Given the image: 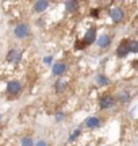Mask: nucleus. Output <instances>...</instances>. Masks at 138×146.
<instances>
[{"mask_svg": "<svg viewBox=\"0 0 138 146\" xmlns=\"http://www.w3.org/2000/svg\"><path fill=\"white\" fill-rule=\"evenodd\" d=\"M29 33H30V30H29V26H27V25H25V23L18 25V26L15 27V30H14V34H15V36H16V38H19V39L26 38V36L29 35Z\"/></svg>", "mask_w": 138, "mask_h": 146, "instance_id": "nucleus-1", "label": "nucleus"}, {"mask_svg": "<svg viewBox=\"0 0 138 146\" xmlns=\"http://www.w3.org/2000/svg\"><path fill=\"white\" fill-rule=\"evenodd\" d=\"M110 16H111V19L115 22V23H119V22L123 21L125 12H123V10L121 7H114V8H111V11H110Z\"/></svg>", "mask_w": 138, "mask_h": 146, "instance_id": "nucleus-2", "label": "nucleus"}, {"mask_svg": "<svg viewBox=\"0 0 138 146\" xmlns=\"http://www.w3.org/2000/svg\"><path fill=\"white\" fill-rule=\"evenodd\" d=\"M114 103H115V100H114V98H112L111 95H104L100 99V108L102 110L111 108L112 106H114Z\"/></svg>", "mask_w": 138, "mask_h": 146, "instance_id": "nucleus-3", "label": "nucleus"}, {"mask_svg": "<svg viewBox=\"0 0 138 146\" xmlns=\"http://www.w3.org/2000/svg\"><path fill=\"white\" fill-rule=\"evenodd\" d=\"M22 89V85L19 81H16V80H14V81H10L8 83V85H7V92L10 95H18L19 92H21Z\"/></svg>", "mask_w": 138, "mask_h": 146, "instance_id": "nucleus-4", "label": "nucleus"}, {"mask_svg": "<svg viewBox=\"0 0 138 146\" xmlns=\"http://www.w3.org/2000/svg\"><path fill=\"white\" fill-rule=\"evenodd\" d=\"M129 53H130V50H129V45H127V41H122L121 43H119V46L117 47V56L118 57H126Z\"/></svg>", "mask_w": 138, "mask_h": 146, "instance_id": "nucleus-5", "label": "nucleus"}, {"mask_svg": "<svg viewBox=\"0 0 138 146\" xmlns=\"http://www.w3.org/2000/svg\"><path fill=\"white\" fill-rule=\"evenodd\" d=\"M95 38H96L95 29H90L88 31H85V35H84V39H83V41H84L87 45H91V43L95 42Z\"/></svg>", "mask_w": 138, "mask_h": 146, "instance_id": "nucleus-6", "label": "nucleus"}, {"mask_svg": "<svg viewBox=\"0 0 138 146\" xmlns=\"http://www.w3.org/2000/svg\"><path fill=\"white\" fill-rule=\"evenodd\" d=\"M65 69H66V65L62 62H57L53 65V74L54 76H62L65 72Z\"/></svg>", "mask_w": 138, "mask_h": 146, "instance_id": "nucleus-7", "label": "nucleus"}, {"mask_svg": "<svg viewBox=\"0 0 138 146\" xmlns=\"http://www.w3.org/2000/svg\"><path fill=\"white\" fill-rule=\"evenodd\" d=\"M48 7H49V1H46V0H38L34 4V11L35 12H43Z\"/></svg>", "mask_w": 138, "mask_h": 146, "instance_id": "nucleus-8", "label": "nucleus"}, {"mask_svg": "<svg viewBox=\"0 0 138 146\" xmlns=\"http://www.w3.org/2000/svg\"><path fill=\"white\" fill-rule=\"evenodd\" d=\"M110 43H111V38H110V35H107V34L100 35L99 39H98V46L99 47H107Z\"/></svg>", "mask_w": 138, "mask_h": 146, "instance_id": "nucleus-9", "label": "nucleus"}, {"mask_svg": "<svg viewBox=\"0 0 138 146\" xmlns=\"http://www.w3.org/2000/svg\"><path fill=\"white\" fill-rule=\"evenodd\" d=\"M21 56H22V53H19L18 50H10L8 54H7V60L10 62H18L21 60Z\"/></svg>", "mask_w": 138, "mask_h": 146, "instance_id": "nucleus-10", "label": "nucleus"}, {"mask_svg": "<svg viewBox=\"0 0 138 146\" xmlns=\"http://www.w3.org/2000/svg\"><path fill=\"white\" fill-rule=\"evenodd\" d=\"M99 125H100V120H99V118H96V116H91V118H88L87 122H85V126H87L88 129H95V127H98Z\"/></svg>", "mask_w": 138, "mask_h": 146, "instance_id": "nucleus-11", "label": "nucleus"}, {"mask_svg": "<svg viewBox=\"0 0 138 146\" xmlns=\"http://www.w3.org/2000/svg\"><path fill=\"white\" fill-rule=\"evenodd\" d=\"M65 5H66V10L70 11V12H73V11L77 10V1H73V0H69V1H66L65 3Z\"/></svg>", "mask_w": 138, "mask_h": 146, "instance_id": "nucleus-12", "label": "nucleus"}, {"mask_svg": "<svg viewBox=\"0 0 138 146\" xmlns=\"http://www.w3.org/2000/svg\"><path fill=\"white\" fill-rule=\"evenodd\" d=\"M66 89V81H64V80H58L57 83H56V91L57 92H62V91H65Z\"/></svg>", "mask_w": 138, "mask_h": 146, "instance_id": "nucleus-13", "label": "nucleus"}, {"mask_svg": "<svg viewBox=\"0 0 138 146\" xmlns=\"http://www.w3.org/2000/svg\"><path fill=\"white\" fill-rule=\"evenodd\" d=\"M127 45L130 53H138V41H129Z\"/></svg>", "mask_w": 138, "mask_h": 146, "instance_id": "nucleus-14", "label": "nucleus"}, {"mask_svg": "<svg viewBox=\"0 0 138 146\" xmlns=\"http://www.w3.org/2000/svg\"><path fill=\"white\" fill-rule=\"evenodd\" d=\"M96 81L100 84V85H107V84L110 83V81H108V78L104 77V76H102V74H99V76L96 77Z\"/></svg>", "mask_w": 138, "mask_h": 146, "instance_id": "nucleus-15", "label": "nucleus"}, {"mask_svg": "<svg viewBox=\"0 0 138 146\" xmlns=\"http://www.w3.org/2000/svg\"><path fill=\"white\" fill-rule=\"evenodd\" d=\"M119 99H121V102H122V103H126V102H129V100H130V95H129L127 92H122V94H121V96H119Z\"/></svg>", "mask_w": 138, "mask_h": 146, "instance_id": "nucleus-16", "label": "nucleus"}, {"mask_svg": "<svg viewBox=\"0 0 138 146\" xmlns=\"http://www.w3.org/2000/svg\"><path fill=\"white\" fill-rule=\"evenodd\" d=\"M22 146H33V139L29 137H25L22 139Z\"/></svg>", "mask_w": 138, "mask_h": 146, "instance_id": "nucleus-17", "label": "nucleus"}, {"mask_svg": "<svg viewBox=\"0 0 138 146\" xmlns=\"http://www.w3.org/2000/svg\"><path fill=\"white\" fill-rule=\"evenodd\" d=\"M79 134H80L79 130L76 131V133H73V134L70 135V138H69V141H74V138H77V137H79Z\"/></svg>", "mask_w": 138, "mask_h": 146, "instance_id": "nucleus-18", "label": "nucleus"}, {"mask_svg": "<svg viewBox=\"0 0 138 146\" xmlns=\"http://www.w3.org/2000/svg\"><path fill=\"white\" fill-rule=\"evenodd\" d=\"M56 119H57V120H61V119H64V114H62V112H58V114L56 115Z\"/></svg>", "mask_w": 138, "mask_h": 146, "instance_id": "nucleus-19", "label": "nucleus"}, {"mask_svg": "<svg viewBox=\"0 0 138 146\" xmlns=\"http://www.w3.org/2000/svg\"><path fill=\"white\" fill-rule=\"evenodd\" d=\"M35 146H48V145H46V142L45 141H39V142H37V145Z\"/></svg>", "mask_w": 138, "mask_h": 146, "instance_id": "nucleus-20", "label": "nucleus"}, {"mask_svg": "<svg viewBox=\"0 0 138 146\" xmlns=\"http://www.w3.org/2000/svg\"><path fill=\"white\" fill-rule=\"evenodd\" d=\"M45 62L50 64V62H52V57H46V58H45Z\"/></svg>", "mask_w": 138, "mask_h": 146, "instance_id": "nucleus-21", "label": "nucleus"}, {"mask_svg": "<svg viewBox=\"0 0 138 146\" xmlns=\"http://www.w3.org/2000/svg\"><path fill=\"white\" fill-rule=\"evenodd\" d=\"M98 14H99V10H98V8H96V11H92V16H98Z\"/></svg>", "mask_w": 138, "mask_h": 146, "instance_id": "nucleus-22", "label": "nucleus"}, {"mask_svg": "<svg viewBox=\"0 0 138 146\" xmlns=\"http://www.w3.org/2000/svg\"><path fill=\"white\" fill-rule=\"evenodd\" d=\"M134 68H135V69H138V60H135V61H134Z\"/></svg>", "mask_w": 138, "mask_h": 146, "instance_id": "nucleus-23", "label": "nucleus"}, {"mask_svg": "<svg viewBox=\"0 0 138 146\" xmlns=\"http://www.w3.org/2000/svg\"><path fill=\"white\" fill-rule=\"evenodd\" d=\"M137 34H138V29H137Z\"/></svg>", "mask_w": 138, "mask_h": 146, "instance_id": "nucleus-24", "label": "nucleus"}, {"mask_svg": "<svg viewBox=\"0 0 138 146\" xmlns=\"http://www.w3.org/2000/svg\"><path fill=\"white\" fill-rule=\"evenodd\" d=\"M0 118H1V116H0Z\"/></svg>", "mask_w": 138, "mask_h": 146, "instance_id": "nucleus-25", "label": "nucleus"}]
</instances>
